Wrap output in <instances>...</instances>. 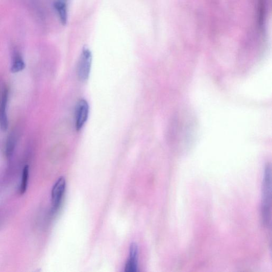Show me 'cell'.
I'll list each match as a JSON object with an SVG mask.
<instances>
[{"label":"cell","instance_id":"obj_1","mask_svg":"<svg viewBox=\"0 0 272 272\" xmlns=\"http://www.w3.org/2000/svg\"><path fill=\"white\" fill-rule=\"evenodd\" d=\"M271 169L269 166L266 168L263 183L262 213L263 221L265 225H268L271 215Z\"/></svg>","mask_w":272,"mask_h":272},{"label":"cell","instance_id":"obj_2","mask_svg":"<svg viewBox=\"0 0 272 272\" xmlns=\"http://www.w3.org/2000/svg\"><path fill=\"white\" fill-rule=\"evenodd\" d=\"M92 62L91 52L88 48H84L78 62L77 69L78 77L81 81L85 82L88 79L90 69H91Z\"/></svg>","mask_w":272,"mask_h":272},{"label":"cell","instance_id":"obj_3","mask_svg":"<svg viewBox=\"0 0 272 272\" xmlns=\"http://www.w3.org/2000/svg\"><path fill=\"white\" fill-rule=\"evenodd\" d=\"M89 107L88 102L84 99L77 103L75 114V126L77 131H80L86 124L89 115Z\"/></svg>","mask_w":272,"mask_h":272},{"label":"cell","instance_id":"obj_4","mask_svg":"<svg viewBox=\"0 0 272 272\" xmlns=\"http://www.w3.org/2000/svg\"><path fill=\"white\" fill-rule=\"evenodd\" d=\"M66 186V181L64 177L58 179L51 191L52 211L55 212L60 205Z\"/></svg>","mask_w":272,"mask_h":272},{"label":"cell","instance_id":"obj_5","mask_svg":"<svg viewBox=\"0 0 272 272\" xmlns=\"http://www.w3.org/2000/svg\"><path fill=\"white\" fill-rule=\"evenodd\" d=\"M9 92L7 87L4 85L0 93V127L3 132H6L8 127V120L7 113Z\"/></svg>","mask_w":272,"mask_h":272},{"label":"cell","instance_id":"obj_6","mask_svg":"<svg viewBox=\"0 0 272 272\" xmlns=\"http://www.w3.org/2000/svg\"><path fill=\"white\" fill-rule=\"evenodd\" d=\"M138 248L137 244L133 242L129 249V255L125 266L126 272H135L138 271Z\"/></svg>","mask_w":272,"mask_h":272},{"label":"cell","instance_id":"obj_7","mask_svg":"<svg viewBox=\"0 0 272 272\" xmlns=\"http://www.w3.org/2000/svg\"><path fill=\"white\" fill-rule=\"evenodd\" d=\"M54 6L61 23L65 25L67 24L68 20V11L66 4L63 2L59 0V1L55 3Z\"/></svg>","mask_w":272,"mask_h":272},{"label":"cell","instance_id":"obj_8","mask_svg":"<svg viewBox=\"0 0 272 272\" xmlns=\"http://www.w3.org/2000/svg\"><path fill=\"white\" fill-rule=\"evenodd\" d=\"M16 137L14 134H11L7 140L5 154L7 158L9 159L14 153L16 144Z\"/></svg>","mask_w":272,"mask_h":272},{"label":"cell","instance_id":"obj_9","mask_svg":"<svg viewBox=\"0 0 272 272\" xmlns=\"http://www.w3.org/2000/svg\"><path fill=\"white\" fill-rule=\"evenodd\" d=\"M24 68L25 64L22 57L18 54H16L13 58L11 71L12 73H17L23 70Z\"/></svg>","mask_w":272,"mask_h":272},{"label":"cell","instance_id":"obj_10","mask_svg":"<svg viewBox=\"0 0 272 272\" xmlns=\"http://www.w3.org/2000/svg\"><path fill=\"white\" fill-rule=\"evenodd\" d=\"M29 166L26 165L22 171V178L19 188L20 195H23L27 190L28 186V181L29 178Z\"/></svg>","mask_w":272,"mask_h":272}]
</instances>
